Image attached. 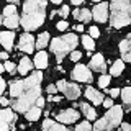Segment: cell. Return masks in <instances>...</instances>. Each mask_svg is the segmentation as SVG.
Returning a JSON list of instances; mask_svg holds the SVG:
<instances>
[{
	"label": "cell",
	"instance_id": "6da1fadb",
	"mask_svg": "<svg viewBox=\"0 0 131 131\" xmlns=\"http://www.w3.org/2000/svg\"><path fill=\"white\" fill-rule=\"evenodd\" d=\"M41 80H43V74L41 71H36L28 79L13 80L10 84V97L15 112L26 113L36 105V100L41 97Z\"/></svg>",
	"mask_w": 131,
	"mask_h": 131
},
{
	"label": "cell",
	"instance_id": "7a4b0ae2",
	"mask_svg": "<svg viewBox=\"0 0 131 131\" xmlns=\"http://www.w3.org/2000/svg\"><path fill=\"white\" fill-rule=\"evenodd\" d=\"M46 3L48 0H25L21 26L26 31H33L43 25L46 18Z\"/></svg>",
	"mask_w": 131,
	"mask_h": 131
},
{
	"label": "cell",
	"instance_id": "3957f363",
	"mask_svg": "<svg viewBox=\"0 0 131 131\" xmlns=\"http://www.w3.org/2000/svg\"><path fill=\"white\" fill-rule=\"evenodd\" d=\"M110 23L113 28H123L131 21V3L129 0H112Z\"/></svg>",
	"mask_w": 131,
	"mask_h": 131
},
{
	"label": "cell",
	"instance_id": "277c9868",
	"mask_svg": "<svg viewBox=\"0 0 131 131\" xmlns=\"http://www.w3.org/2000/svg\"><path fill=\"white\" fill-rule=\"evenodd\" d=\"M77 43H79V39H77V36L71 33V35H66V36H59V38H54L51 43V51L56 54V59L57 62H61L62 61V57L66 56V52L72 51L74 48L77 46Z\"/></svg>",
	"mask_w": 131,
	"mask_h": 131
},
{
	"label": "cell",
	"instance_id": "5b68a950",
	"mask_svg": "<svg viewBox=\"0 0 131 131\" xmlns=\"http://www.w3.org/2000/svg\"><path fill=\"white\" fill-rule=\"evenodd\" d=\"M121 118H123V108L118 106V105H115L108 110V113H105V116L102 118V120L95 121L93 131H110V129L116 128L121 123Z\"/></svg>",
	"mask_w": 131,
	"mask_h": 131
},
{
	"label": "cell",
	"instance_id": "8992f818",
	"mask_svg": "<svg viewBox=\"0 0 131 131\" xmlns=\"http://www.w3.org/2000/svg\"><path fill=\"white\" fill-rule=\"evenodd\" d=\"M2 23L5 25V26L12 28V30H15L16 26H18L20 23V18L18 15H16V8L15 5H8L5 10H3V18H2Z\"/></svg>",
	"mask_w": 131,
	"mask_h": 131
},
{
	"label": "cell",
	"instance_id": "52a82bcc",
	"mask_svg": "<svg viewBox=\"0 0 131 131\" xmlns=\"http://www.w3.org/2000/svg\"><path fill=\"white\" fill-rule=\"evenodd\" d=\"M57 89H59V92H62L67 98H71V100H75V98L80 95V89H79V85L72 84V82L59 80V82H57Z\"/></svg>",
	"mask_w": 131,
	"mask_h": 131
},
{
	"label": "cell",
	"instance_id": "ba28073f",
	"mask_svg": "<svg viewBox=\"0 0 131 131\" xmlns=\"http://www.w3.org/2000/svg\"><path fill=\"white\" fill-rule=\"evenodd\" d=\"M16 121V115L13 113V110L10 108H3L0 113V131H10V128H13Z\"/></svg>",
	"mask_w": 131,
	"mask_h": 131
},
{
	"label": "cell",
	"instance_id": "9c48e42d",
	"mask_svg": "<svg viewBox=\"0 0 131 131\" xmlns=\"http://www.w3.org/2000/svg\"><path fill=\"white\" fill-rule=\"evenodd\" d=\"M72 79L74 80H79V82H90L92 80V72L89 71L87 66H82L77 64L72 71Z\"/></svg>",
	"mask_w": 131,
	"mask_h": 131
},
{
	"label": "cell",
	"instance_id": "30bf717a",
	"mask_svg": "<svg viewBox=\"0 0 131 131\" xmlns=\"http://www.w3.org/2000/svg\"><path fill=\"white\" fill-rule=\"evenodd\" d=\"M18 48L21 49L23 52H31L33 49H35V41H33V36L30 33H23L21 36H20V43H18Z\"/></svg>",
	"mask_w": 131,
	"mask_h": 131
},
{
	"label": "cell",
	"instance_id": "8fae6325",
	"mask_svg": "<svg viewBox=\"0 0 131 131\" xmlns=\"http://www.w3.org/2000/svg\"><path fill=\"white\" fill-rule=\"evenodd\" d=\"M57 121L59 123H66V125H71V123H74L79 118V113L75 112V110H72V108H69V110H64V112H61V113H57Z\"/></svg>",
	"mask_w": 131,
	"mask_h": 131
},
{
	"label": "cell",
	"instance_id": "7c38bea8",
	"mask_svg": "<svg viewBox=\"0 0 131 131\" xmlns=\"http://www.w3.org/2000/svg\"><path fill=\"white\" fill-rule=\"evenodd\" d=\"M93 18L100 23H105L108 20V5L106 3H98V5L93 8Z\"/></svg>",
	"mask_w": 131,
	"mask_h": 131
},
{
	"label": "cell",
	"instance_id": "4fadbf2b",
	"mask_svg": "<svg viewBox=\"0 0 131 131\" xmlns=\"http://www.w3.org/2000/svg\"><path fill=\"white\" fill-rule=\"evenodd\" d=\"M120 51L123 56V61L131 62V35L126 36V39H123L120 43Z\"/></svg>",
	"mask_w": 131,
	"mask_h": 131
},
{
	"label": "cell",
	"instance_id": "5bb4252c",
	"mask_svg": "<svg viewBox=\"0 0 131 131\" xmlns=\"http://www.w3.org/2000/svg\"><path fill=\"white\" fill-rule=\"evenodd\" d=\"M90 67L92 71H97V72H103L105 71V61H103V56L102 54H95V56H90Z\"/></svg>",
	"mask_w": 131,
	"mask_h": 131
},
{
	"label": "cell",
	"instance_id": "9a60e30c",
	"mask_svg": "<svg viewBox=\"0 0 131 131\" xmlns=\"http://www.w3.org/2000/svg\"><path fill=\"white\" fill-rule=\"evenodd\" d=\"M85 97L89 98V100H92L93 105H100L103 103V95H102L98 90H95L93 87H89L87 90H85Z\"/></svg>",
	"mask_w": 131,
	"mask_h": 131
},
{
	"label": "cell",
	"instance_id": "2e32d148",
	"mask_svg": "<svg viewBox=\"0 0 131 131\" xmlns=\"http://www.w3.org/2000/svg\"><path fill=\"white\" fill-rule=\"evenodd\" d=\"M0 41H2L5 49H12L13 48V33L12 31H2L0 33Z\"/></svg>",
	"mask_w": 131,
	"mask_h": 131
},
{
	"label": "cell",
	"instance_id": "e0dca14e",
	"mask_svg": "<svg viewBox=\"0 0 131 131\" xmlns=\"http://www.w3.org/2000/svg\"><path fill=\"white\" fill-rule=\"evenodd\" d=\"M92 16H93V13H92V12H89L87 8H82V10L77 8V10L74 12V18H75L77 21H90Z\"/></svg>",
	"mask_w": 131,
	"mask_h": 131
},
{
	"label": "cell",
	"instance_id": "ac0fdd59",
	"mask_svg": "<svg viewBox=\"0 0 131 131\" xmlns=\"http://www.w3.org/2000/svg\"><path fill=\"white\" fill-rule=\"evenodd\" d=\"M43 131H67L66 126L59 125V123H54L52 120H44L43 121Z\"/></svg>",
	"mask_w": 131,
	"mask_h": 131
},
{
	"label": "cell",
	"instance_id": "d6986e66",
	"mask_svg": "<svg viewBox=\"0 0 131 131\" xmlns=\"http://www.w3.org/2000/svg\"><path fill=\"white\" fill-rule=\"evenodd\" d=\"M35 66L39 69V71L48 67V54H46V52L39 51L38 54H36V57H35Z\"/></svg>",
	"mask_w": 131,
	"mask_h": 131
},
{
	"label": "cell",
	"instance_id": "ffe728a7",
	"mask_svg": "<svg viewBox=\"0 0 131 131\" xmlns=\"http://www.w3.org/2000/svg\"><path fill=\"white\" fill-rule=\"evenodd\" d=\"M31 67H33L31 61L28 59V57H21V61H20V64H18V72L21 74V75H26V72H30Z\"/></svg>",
	"mask_w": 131,
	"mask_h": 131
},
{
	"label": "cell",
	"instance_id": "44dd1931",
	"mask_svg": "<svg viewBox=\"0 0 131 131\" xmlns=\"http://www.w3.org/2000/svg\"><path fill=\"white\" fill-rule=\"evenodd\" d=\"M80 110H82V113H84L85 116L89 118V120H95V118H97V112H95V108H93L92 105H89V103H80Z\"/></svg>",
	"mask_w": 131,
	"mask_h": 131
},
{
	"label": "cell",
	"instance_id": "7402d4cb",
	"mask_svg": "<svg viewBox=\"0 0 131 131\" xmlns=\"http://www.w3.org/2000/svg\"><path fill=\"white\" fill-rule=\"evenodd\" d=\"M39 115H41V108L35 105L33 108H30V110L26 112V118H28L30 121H36V120L39 118Z\"/></svg>",
	"mask_w": 131,
	"mask_h": 131
},
{
	"label": "cell",
	"instance_id": "603a6c76",
	"mask_svg": "<svg viewBox=\"0 0 131 131\" xmlns=\"http://www.w3.org/2000/svg\"><path fill=\"white\" fill-rule=\"evenodd\" d=\"M123 69H125L123 61H116V62H113L112 69H110V72H112V75H120V74L123 72Z\"/></svg>",
	"mask_w": 131,
	"mask_h": 131
},
{
	"label": "cell",
	"instance_id": "cb8c5ba5",
	"mask_svg": "<svg viewBox=\"0 0 131 131\" xmlns=\"http://www.w3.org/2000/svg\"><path fill=\"white\" fill-rule=\"evenodd\" d=\"M121 98H123V102H125L126 105L131 106V87H126V89L121 90Z\"/></svg>",
	"mask_w": 131,
	"mask_h": 131
},
{
	"label": "cell",
	"instance_id": "d4e9b609",
	"mask_svg": "<svg viewBox=\"0 0 131 131\" xmlns=\"http://www.w3.org/2000/svg\"><path fill=\"white\" fill-rule=\"evenodd\" d=\"M48 39H49V33H41L39 35V38H38V49H43L44 46L48 44Z\"/></svg>",
	"mask_w": 131,
	"mask_h": 131
},
{
	"label": "cell",
	"instance_id": "484cf974",
	"mask_svg": "<svg viewBox=\"0 0 131 131\" xmlns=\"http://www.w3.org/2000/svg\"><path fill=\"white\" fill-rule=\"evenodd\" d=\"M82 43H84L85 49H89V51H92V49L95 48V43H93L92 36H84V38H82Z\"/></svg>",
	"mask_w": 131,
	"mask_h": 131
},
{
	"label": "cell",
	"instance_id": "4316f807",
	"mask_svg": "<svg viewBox=\"0 0 131 131\" xmlns=\"http://www.w3.org/2000/svg\"><path fill=\"white\" fill-rule=\"evenodd\" d=\"M110 84V75H102L100 79H98V85H100V89H106Z\"/></svg>",
	"mask_w": 131,
	"mask_h": 131
},
{
	"label": "cell",
	"instance_id": "83f0119b",
	"mask_svg": "<svg viewBox=\"0 0 131 131\" xmlns=\"http://www.w3.org/2000/svg\"><path fill=\"white\" fill-rule=\"evenodd\" d=\"M75 131H93V128L90 126V123L84 121V123H80V125L75 128Z\"/></svg>",
	"mask_w": 131,
	"mask_h": 131
},
{
	"label": "cell",
	"instance_id": "f1b7e54d",
	"mask_svg": "<svg viewBox=\"0 0 131 131\" xmlns=\"http://www.w3.org/2000/svg\"><path fill=\"white\" fill-rule=\"evenodd\" d=\"M3 66H5V71H7V72H10V74H15L16 67H15V64H13V62H8V61H7V62L3 64Z\"/></svg>",
	"mask_w": 131,
	"mask_h": 131
},
{
	"label": "cell",
	"instance_id": "f546056e",
	"mask_svg": "<svg viewBox=\"0 0 131 131\" xmlns=\"http://www.w3.org/2000/svg\"><path fill=\"white\" fill-rule=\"evenodd\" d=\"M90 36H92V38H98V36H100V31H98L97 26H90Z\"/></svg>",
	"mask_w": 131,
	"mask_h": 131
},
{
	"label": "cell",
	"instance_id": "4dcf8cb0",
	"mask_svg": "<svg viewBox=\"0 0 131 131\" xmlns=\"http://www.w3.org/2000/svg\"><path fill=\"white\" fill-rule=\"evenodd\" d=\"M80 57H82V52H79V51H74L72 54H71V59L74 61V62H77V61H80Z\"/></svg>",
	"mask_w": 131,
	"mask_h": 131
},
{
	"label": "cell",
	"instance_id": "1f68e13d",
	"mask_svg": "<svg viewBox=\"0 0 131 131\" xmlns=\"http://www.w3.org/2000/svg\"><path fill=\"white\" fill-rule=\"evenodd\" d=\"M67 28H69V25H67V21H59V23H57V30L64 31V30H67Z\"/></svg>",
	"mask_w": 131,
	"mask_h": 131
},
{
	"label": "cell",
	"instance_id": "d6a6232c",
	"mask_svg": "<svg viewBox=\"0 0 131 131\" xmlns=\"http://www.w3.org/2000/svg\"><path fill=\"white\" fill-rule=\"evenodd\" d=\"M46 90H48V92H49V93L52 95V93H56V92H57L59 89H57V85H52V84H51V85H48V89H46Z\"/></svg>",
	"mask_w": 131,
	"mask_h": 131
},
{
	"label": "cell",
	"instance_id": "836d02e7",
	"mask_svg": "<svg viewBox=\"0 0 131 131\" xmlns=\"http://www.w3.org/2000/svg\"><path fill=\"white\" fill-rule=\"evenodd\" d=\"M67 13H69V7H67V5H64V7L59 10V15H62V16H67Z\"/></svg>",
	"mask_w": 131,
	"mask_h": 131
},
{
	"label": "cell",
	"instance_id": "e575fe53",
	"mask_svg": "<svg viewBox=\"0 0 131 131\" xmlns=\"http://www.w3.org/2000/svg\"><path fill=\"white\" fill-rule=\"evenodd\" d=\"M103 106H105V108H112V106H113V100H112V98H106V100L103 102Z\"/></svg>",
	"mask_w": 131,
	"mask_h": 131
},
{
	"label": "cell",
	"instance_id": "d590c367",
	"mask_svg": "<svg viewBox=\"0 0 131 131\" xmlns=\"http://www.w3.org/2000/svg\"><path fill=\"white\" fill-rule=\"evenodd\" d=\"M121 131H131V125H128V123H123V125H121Z\"/></svg>",
	"mask_w": 131,
	"mask_h": 131
},
{
	"label": "cell",
	"instance_id": "8d00e7d4",
	"mask_svg": "<svg viewBox=\"0 0 131 131\" xmlns=\"http://www.w3.org/2000/svg\"><path fill=\"white\" fill-rule=\"evenodd\" d=\"M118 93H121L118 89H112V90H110V95H112V97H118Z\"/></svg>",
	"mask_w": 131,
	"mask_h": 131
},
{
	"label": "cell",
	"instance_id": "74e56055",
	"mask_svg": "<svg viewBox=\"0 0 131 131\" xmlns=\"http://www.w3.org/2000/svg\"><path fill=\"white\" fill-rule=\"evenodd\" d=\"M43 105H44V98H43V97H39L38 100H36V106H39V108H41Z\"/></svg>",
	"mask_w": 131,
	"mask_h": 131
},
{
	"label": "cell",
	"instance_id": "f35d334b",
	"mask_svg": "<svg viewBox=\"0 0 131 131\" xmlns=\"http://www.w3.org/2000/svg\"><path fill=\"white\" fill-rule=\"evenodd\" d=\"M5 87H7L5 80H3V79H0V92H5Z\"/></svg>",
	"mask_w": 131,
	"mask_h": 131
},
{
	"label": "cell",
	"instance_id": "ab89813d",
	"mask_svg": "<svg viewBox=\"0 0 131 131\" xmlns=\"http://www.w3.org/2000/svg\"><path fill=\"white\" fill-rule=\"evenodd\" d=\"M49 100H51V102H56V103H57V102H61V97H57V95H49Z\"/></svg>",
	"mask_w": 131,
	"mask_h": 131
},
{
	"label": "cell",
	"instance_id": "60d3db41",
	"mask_svg": "<svg viewBox=\"0 0 131 131\" xmlns=\"http://www.w3.org/2000/svg\"><path fill=\"white\" fill-rule=\"evenodd\" d=\"M0 103H2V105H10V102H8L7 98H3V97H2V98H0Z\"/></svg>",
	"mask_w": 131,
	"mask_h": 131
},
{
	"label": "cell",
	"instance_id": "b9f144b4",
	"mask_svg": "<svg viewBox=\"0 0 131 131\" xmlns=\"http://www.w3.org/2000/svg\"><path fill=\"white\" fill-rule=\"evenodd\" d=\"M74 30H75V31H84V26H80V25H75V26H74Z\"/></svg>",
	"mask_w": 131,
	"mask_h": 131
},
{
	"label": "cell",
	"instance_id": "7bdbcfd3",
	"mask_svg": "<svg viewBox=\"0 0 131 131\" xmlns=\"http://www.w3.org/2000/svg\"><path fill=\"white\" fill-rule=\"evenodd\" d=\"M71 2L74 3V5H79V3H82V2H84V0H71Z\"/></svg>",
	"mask_w": 131,
	"mask_h": 131
},
{
	"label": "cell",
	"instance_id": "ee69618b",
	"mask_svg": "<svg viewBox=\"0 0 131 131\" xmlns=\"http://www.w3.org/2000/svg\"><path fill=\"white\" fill-rule=\"evenodd\" d=\"M0 56H2V59H7V57H8V54H7V52H2Z\"/></svg>",
	"mask_w": 131,
	"mask_h": 131
},
{
	"label": "cell",
	"instance_id": "f6af8a7d",
	"mask_svg": "<svg viewBox=\"0 0 131 131\" xmlns=\"http://www.w3.org/2000/svg\"><path fill=\"white\" fill-rule=\"evenodd\" d=\"M51 2H52V3H61L62 0H51Z\"/></svg>",
	"mask_w": 131,
	"mask_h": 131
},
{
	"label": "cell",
	"instance_id": "bcb514c9",
	"mask_svg": "<svg viewBox=\"0 0 131 131\" xmlns=\"http://www.w3.org/2000/svg\"><path fill=\"white\" fill-rule=\"evenodd\" d=\"M8 2H12V3H16V2H20V0H8Z\"/></svg>",
	"mask_w": 131,
	"mask_h": 131
},
{
	"label": "cell",
	"instance_id": "7dc6e473",
	"mask_svg": "<svg viewBox=\"0 0 131 131\" xmlns=\"http://www.w3.org/2000/svg\"><path fill=\"white\" fill-rule=\"evenodd\" d=\"M93 2H98V0H93Z\"/></svg>",
	"mask_w": 131,
	"mask_h": 131
}]
</instances>
